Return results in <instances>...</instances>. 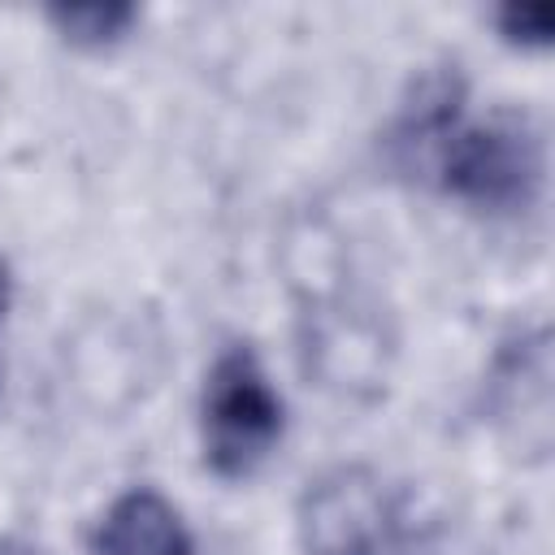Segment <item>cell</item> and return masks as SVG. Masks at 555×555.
<instances>
[{
  "label": "cell",
  "mask_w": 555,
  "mask_h": 555,
  "mask_svg": "<svg viewBox=\"0 0 555 555\" xmlns=\"http://www.w3.org/2000/svg\"><path fill=\"white\" fill-rule=\"evenodd\" d=\"M416 173L473 212L516 217L542 191V139L520 113H490L481 121L460 113L416 160Z\"/></svg>",
  "instance_id": "obj_1"
},
{
  "label": "cell",
  "mask_w": 555,
  "mask_h": 555,
  "mask_svg": "<svg viewBox=\"0 0 555 555\" xmlns=\"http://www.w3.org/2000/svg\"><path fill=\"white\" fill-rule=\"evenodd\" d=\"M286 408L260 356L230 343L212 356L199 390V447L221 481H247L282 442Z\"/></svg>",
  "instance_id": "obj_2"
},
{
  "label": "cell",
  "mask_w": 555,
  "mask_h": 555,
  "mask_svg": "<svg viewBox=\"0 0 555 555\" xmlns=\"http://www.w3.org/2000/svg\"><path fill=\"white\" fill-rule=\"evenodd\" d=\"M386 503L382 486L360 464H338L308 481L299 499L304 555H382Z\"/></svg>",
  "instance_id": "obj_3"
},
{
  "label": "cell",
  "mask_w": 555,
  "mask_h": 555,
  "mask_svg": "<svg viewBox=\"0 0 555 555\" xmlns=\"http://www.w3.org/2000/svg\"><path fill=\"white\" fill-rule=\"evenodd\" d=\"M91 555H195L182 512L152 486L121 490L91 529Z\"/></svg>",
  "instance_id": "obj_4"
},
{
  "label": "cell",
  "mask_w": 555,
  "mask_h": 555,
  "mask_svg": "<svg viewBox=\"0 0 555 555\" xmlns=\"http://www.w3.org/2000/svg\"><path fill=\"white\" fill-rule=\"evenodd\" d=\"M48 22L65 43L100 52L130 35V26L139 22V9L134 4H56L48 9Z\"/></svg>",
  "instance_id": "obj_5"
},
{
  "label": "cell",
  "mask_w": 555,
  "mask_h": 555,
  "mask_svg": "<svg viewBox=\"0 0 555 555\" xmlns=\"http://www.w3.org/2000/svg\"><path fill=\"white\" fill-rule=\"evenodd\" d=\"M499 22V35L512 43V48H525V52H538L551 43V30H555V9L551 4H507L494 13Z\"/></svg>",
  "instance_id": "obj_6"
},
{
  "label": "cell",
  "mask_w": 555,
  "mask_h": 555,
  "mask_svg": "<svg viewBox=\"0 0 555 555\" xmlns=\"http://www.w3.org/2000/svg\"><path fill=\"white\" fill-rule=\"evenodd\" d=\"M0 555H43L39 546H30V542H17V538H4L0 542Z\"/></svg>",
  "instance_id": "obj_7"
},
{
  "label": "cell",
  "mask_w": 555,
  "mask_h": 555,
  "mask_svg": "<svg viewBox=\"0 0 555 555\" xmlns=\"http://www.w3.org/2000/svg\"><path fill=\"white\" fill-rule=\"evenodd\" d=\"M0 312H4V264H0Z\"/></svg>",
  "instance_id": "obj_8"
}]
</instances>
